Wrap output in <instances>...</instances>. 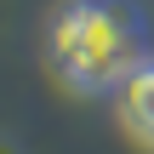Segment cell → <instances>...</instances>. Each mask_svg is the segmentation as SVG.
<instances>
[{"label": "cell", "mask_w": 154, "mask_h": 154, "mask_svg": "<svg viewBox=\"0 0 154 154\" xmlns=\"http://www.w3.org/2000/svg\"><path fill=\"white\" fill-rule=\"evenodd\" d=\"M46 57L74 97H114L149 57V23L137 0H63L46 29Z\"/></svg>", "instance_id": "cell-1"}, {"label": "cell", "mask_w": 154, "mask_h": 154, "mask_svg": "<svg viewBox=\"0 0 154 154\" xmlns=\"http://www.w3.org/2000/svg\"><path fill=\"white\" fill-rule=\"evenodd\" d=\"M114 120H120L137 143L154 149V51L114 86Z\"/></svg>", "instance_id": "cell-2"}]
</instances>
